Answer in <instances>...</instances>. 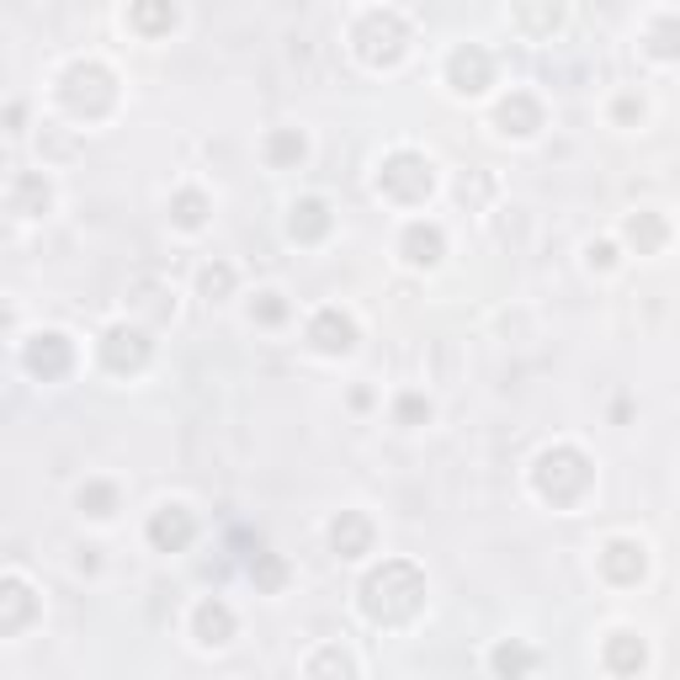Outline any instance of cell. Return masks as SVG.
Returning <instances> with one entry per match:
<instances>
[{
	"label": "cell",
	"instance_id": "cell-1",
	"mask_svg": "<svg viewBox=\"0 0 680 680\" xmlns=\"http://www.w3.org/2000/svg\"><path fill=\"white\" fill-rule=\"evenodd\" d=\"M420 601H425V580H420V569L404 559H388L384 569H373V574L361 580V612L373 622H384V627L410 622L414 612H420Z\"/></svg>",
	"mask_w": 680,
	"mask_h": 680
},
{
	"label": "cell",
	"instance_id": "cell-2",
	"mask_svg": "<svg viewBox=\"0 0 680 680\" xmlns=\"http://www.w3.org/2000/svg\"><path fill=\"white\" fill-rule=\"evenodd\" d=\"M537 489L542 500L553 505H574L585 489H591V457L580 446H553L537 457Z\"/></svg>",
	"mask_w": 680,
	"mask_h": 680
},
{
	"label": "cell",
	"instance_id": "cell-3",
	"mask_svg": "<svg viewBox=\"0 0 680 680\" xmlns=\"http://www.w3.org/2000/svg\"><path fill=\"white\" fill-rule=\"evenodd\" d=\"M64 101H69V112H80V118H107L112 112V101H118V80H112V69H101V64H69L64 69Z\"/></svg>",
	"mask_w": 680,
	"mask_h": 680
},
{
	"label": "cell",
	"instance_id": "cell-4",
	"mask_svg": "<svg viewBox=\"0 0 680 680\" xmlns=\"http://www.w3.org/2000/svg\"><path fill=\"white\" fill-rule=\"evenodd\" d=\"M356 43H361V60L367 64H393L404 54V22L393 11H367L361 28H356Z\"/></svg>",
	"mask_w": 680,
	"mask_h": 680
},
{
	"label": "cell",
	"instance_id": "cell-5",
	"mask_svg": "<svg viewBox=\"0 0 680 680\" xmlns=\"http://www.w3.org/2000/svg\"><path fill=\"white\" fill-rule=\"evenodd\" d=\"M378 186H384L388 197H399V203H414V197H425V192H431V165H425L414 149H399V154H388V160H384Z\"/></svg>",
	"mask_w": 680,
	"mask_h": 680
},
{
	"label": "cell",
	"instance_id": "cell-6",
	"mask_svg": "<svg viewBox=\"0 0 680 680\" xmlns=\"http://www.w3.org/2000/svg\"><path fill=\"white\" fill-rule=\"evenodd\" d=\"M28 373L32 378H43V384H54V378H64L69 373V361H75V346L64 341L60 330H48V335H32L28 341Z\"/></svg>",
	"mask_w": 680,
	"mask_h": 680
},
{
	"label": "cell",
	"instance_id": "cell-7",
	"mask_svg": "<svg viewBox=\"0 0 680 680\" xmlns=\"http://www.w3.org/2000/svg\"><path fill=\"white\" fill-rule=\"evenodd\" d=\"M101 361L112 367V373H139L149 361V341H144V330H133V325H112L107 330V341H101Z\"/></svg>",
	"mask_w": 680,
	"mask_h": 680
},
{
	"label": "cell",
	"instance_id": "cell-8",
	"mask_svg": "<svg viewBox=\"0 0 680 680\" xmlns=\"http://www.w3.org/2000/svg\"><path fill=\"white\" fill-rule=\"evenodd\" d=\"M446 80H452L457 90H468V96H474V90H484L489 80H495V60H489L478 43H463V48L446 60Z\"/></svg>",
	"mask_w": 680,
	"mask_h": 680
},
{
	"label": "cell",
	"instance_id": "cell-9",
	"mask_svg": "<svg viewBox=\"0 0 680 680\" xmlns=\"http://www.w3.org/2000/svg\"><path fill=\"white\" fill-rule=\"evenodd\" d=\"M192 537H197V521H192V510H181V505H165V510L149 516V542H154L160 553H181Z\"/></svg>",
	"mask_w": 680,
	"mask_h": 680
},
{
	"label": "cell",
	"instance_id": "cell-10",
	"mask_svg": "<svg viewBox=\"0 0 680 680\" xmlns=\"http://www.w3.org/2000/svg\"><path fill=\"white\" fill-rule=\"evenodd\" d=\"M32 617H37V595L17 574H0V633H22Z\"/></svg>",
	"mask_w": 680,
	"mask_h": 680
},
{
	"label": "cell",
	"instance_id": "cell-11",
	"mask_svg": "<svg viewBox=\"0 0 680 680\" xmlns=\"http://www.w3.org/2000/svg\"><path fill=\"white\" fill-rule=\"evenodd\" d=\"M309 341H314L320 352L341 356V352H352V346H356V325L341 314V309H320V314H314V325H309Z\"/></svg>",
	"mask_w": 680,
	"mask_h": 680
},
{
	"label": "cell",
	"instance_id": "cell-12",
	"mask_svg": "<svg viewBox=\"0 0 680 680\" xmlns=\"http://www.w3.org/2000/svg\"><path fill=\"white\" fill-rule=\"evenodd\" d=\"M330 548H335L341 559H361V553L373 548V521H367L361 510H341V521L330 527Z\"/></svg>",
	"mask_w": 680,
	"mask_h": 680
},
{
	"label": "cell",
	"instance_id": "cell-13",
	"mask_svg": "<svg viewBox=\"0 0 680 680\" xmlns=\"http://www.w3.org/2000/svg\"><path fill=\"white\" fill-rule=\"evenodd\" d=\"M495 122H500L505 133H532V128H542V107H537L527 90H510L500 101V112H495Z\"/></svg>",
	"mask_w": 680,
	"mask_h": 680
},
{
	"label": "cell",
	"instance_id": "cell-14",
	"mask_svg": "<svg viewBox=\"0 0 680 680\" xmlns=\"http://www.w3.org/2000/svg\"><path fill=\"white\" fill-rule=\"evenodd\" d=\"M288 235L303 239V245H314V239L330 235V207L320 203V197H303V203H293V218H288Z\"/></svg>",
	"mask_w": 680,
	"mask_h": 680
},
{
	"label": "cell",
	"instance_id": "cell-15",
	"mask_svg": "<svg viewBox=\"0 0 680 680\" xmlns=\"http://www.w3.org/2000/svg\"><path fill=\"white\" fill-rule=\"evenodd\" d=\"M601 569H606V580L633 585V580H644V548H638V542H612V548L601 553Z\"/></svg>",
	"mask_w": 680,
	"mask_h": 680
},
{
	"label": "cell",
	"instance_id": "cell-16",
	"mask_svg": "<svg viewBox=\"0 0 680 680\" xmlns=\"http://www.w3.org/2000/svg\"><path fill=\"white\" fill-rule=\"evenodd\" d=\"M229 633H235V612L224 601H203L197 606V638L203 644H229Z\"/></svg>",
	"mask_w": 680,
	"mask_h": 680
},
{
	"label": "cell",
	"instance_id": "cell-17",
	"mask_svg": "<svg viewBox=\"0 0 680 680\" xmlns=\"http://www.w3.org/2000/svg\"><path fill=\"white\" fill-rule=\"evenodd\" d=\"M404 256H410L414 267H431L442 256V229L436 224H410L404 229Z\"/></svg>",
	"mask_w": 680,
	"mask_h": 680
},
{
	"label": "cell",
	"instance_id": "cell-18",
	"mask_svg": "<svg viewBox=\"0 0 680 680\" xmlns=\"http://www.w3.org/2000/svg\"><path fill=\"white\" fill-rule=\"evenodd\" d=\"M606 665H612L617 676H633V670L644 665V644H638L633 633H612V638H606Z\"/></svg>",
	"mask_w": 680,
	"mask_h": 680
},
{
	"label": "cell",
	"instance_id": "cell-19",
	"mask_svg": "<svg viewBox=\"0 0 680 680\" xmlns=\"http://www.w3.org/2000/svg\"><path fill=\"white\" fill-rule=\"evenodd\" d=\"M309 680H352V654L325 644V649L309 659Z\"/></svg>",
	"mask_w": 680,
	"mask_h": 680
},
{
	"label": "cell",
	"instance_id": "cell-20",
	"mask_svg": "<svg viewBox=\"0 0 680 680\" xmlns=\"http://www.w3.org/2000/svg\"><path fill=\"white\" fill-rule=\"evenodd\" d=\"M532 665H537V654L527 649V644H516V638L495 649V676H505V680H521Z\"/></svg>",
	"mask_w": 680,
	"mask_h": 680
},
{
	"label": "cell",
	"instance_id": "cell-21",
	"mask_svg": "<svg viewBox=\"0 0 680 680\" xmlns=\"http://www.w3.org/2000/svg\"><path fill=\"white\" fill-rule=\"evenodd\" d=\"M11 203H17V213H43L48 207V181L43 176H17V186H11Z\"/></svg>",
	"mask_w": 680,
	"mask_h": 680
},
{
	"label": "cell",
	"instance_id": "cell-22",
	"mask_svg": "<svg viewBox=\"0 0 680 680\" xmlns=\"http://www.w3.org/2000/svg\"><path fill=\"white\" fill-rule=\"evenodd\" d=\"M250 580L261 585V591H282V580H288V569H282V559H271V553H250Z\"/></svg>",
	"mask_w": 680,
	"mask_h": 680
},
{
	"label": "cell",
	"instance_id": "cell-23",
	"mask_svg": "<svg viewBox=\"0 0 680 680\" xmlns=\"http://www.w3.org/2000/svg\"><path fill=\"white\" fill-rule=\"evenodd\" d=\"M627 239H633V245L649 256V250H659V245H665V224H659L654 213H638V218L627 224Z\"/></svg>",
	"mask_w": 680,
	"mask_h": 680
},
{
	"label": "cell",
	"instance_id": "cell-24",
	"mask_svg": "<svg viewBox=\"0 0 680 680\" xmlns=\"http://www.w3.org/2000/svg\"><path fill=\"white\" fill-rule=\"evenodd\" d=\"M267 160L282 171V165H298L303 160V139H298L293 128H282V133H271V144H267Z\"/></svg>",
	"mask_w": 680,
	"mask_h": 680
},
{
	"label": "cell",
	"instance_id": "cell-25",
	"mask_svg": "<svg viewBox=\"0 0 680 680\" xmlns=\"http://www.w3.org/2000/svg\"><path fill=\"white\" fill-rule=\"evenodd\" d=\"M80 510L112 516V510H118V489H112V484H86V489H80Z\"/></svg>",
	"mask_w": 680,
	"mask_h": 680
},
{
	"label": "cell",
	"instance_id": "cell-26",
	"mask_svg": "<svg viewBox=\"0 0 680 680\" xmlns=\"http://www.w3.org/2000/svg\"><path fill=\"white\" fill-rule=\"evenodd\" d=\"M133 28H144V32L176 28V6H133Z\"/></svg>",
	"mask_w": 680,
	"mask_h": 680
},
{
	"label": "cell",
	"instance_id": "cell-27",
	"mask_svg": "<svg viewBox=\"0 0 680 680\" xmlns=\"http://www.w3.org/2000/svg\"><path fill=\"white\" fill-rule=\"evenodd\" d=\"M203 218H207V197H203V192H181V197H176V224H181V229H197Z\"/></svg>",
	"mask_w": 680,
	"mask_h": 680
},
{
	"label": "cell",
	"instance_id": "cell-28",
	"mask_svg": "<svg viewBox=\"0 0 680 680\" xmlns=\"http://www.w3.org/2000/svg\"><path fill=\"white\" fill-rule=\"evenodd\" d=\"M139 309H144L149 320H171V303H165V288L160 282H139Z\"/></svg>",
	"mask_w": 680,
	"mask_h": 680
},
{
	"label": "cell",
	"instance_id": "cell-29",
	"mask_svg": "<svg viewBox=\"0 0 680 680\" xmlns=\"http://www.w3.org/2000/svg\"><path fill=\"white\" fill-rule=\"evenodd\" d=\"M559 6H542V11H516V22H521V28H537V32H553L559 28Z\"/></svg>",
	"mask_w": 680,
	"mask_h": 680
},
{
	"label": "cell",
	"instance_id": "cell-30",
	"mask_svg": "<svg viewBox=\"0 0 680 680\" xmlns=\"http://www.w3.org/2000/svg\"><path fill=\"white\" fill-rule=\"evenodd\" d=\"M229 288H235V267H207L203 271V293L207 298H224Z\"/></svg>",
	"mask_w": 680,
	"mask_h": 680
},
{
	"label": "cell",
	"instance_id": "cell-31",
	"mask_svg": "<svg viewBox=\"0 0 680 680\" xmlns=\"http://www.w3.org/2000/svg\"><path fill=\"white\" fill-rule=\"evenodd\" d=\"M256 320H261V325H282V320H288V303H282L277 293H261V303H256Z\"/></svg>",
	"mask_w": 680,
	"mask_h": 680
},
{
	"label": "cell",
	"instance_id": "cell-32",
	"mask_svg": "<svg viewBox=\"0 0 680 680\" xmlns=\"http://www.w3.org/2000/svg\"><path fill=\"white\" fill-rule=\"evenodd\" d=\"M425 414H431V404H425L420 393H404V399H399V420H404V425H420Z\"/></svg>",
	"mask_w": 680,
	"mask_h": 680
}]
</instances>
